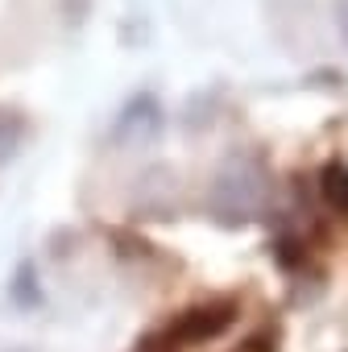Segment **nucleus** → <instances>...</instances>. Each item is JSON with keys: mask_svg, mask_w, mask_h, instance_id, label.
<instances>
[]
</instances>
